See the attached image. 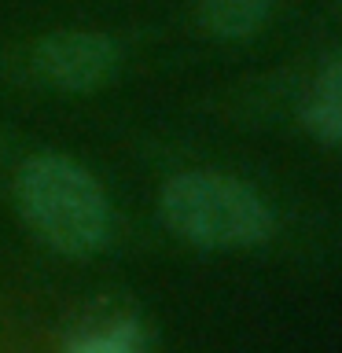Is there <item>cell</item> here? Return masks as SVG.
<instances>
[{"label": "cell", "instance_id": "cell-1", "mask_svg": "<svg viewBox=\"0 0 342 353\" xmlns=\"http://www.w3.org/2000/svg\"><path fill=\"white\" fill-rule=\"evenodd\" d=\"M15 203L30 232L52 250L85 258L110 236V206L96 176L63 154H33L15 176Z\"/></svg>", "mask_w": 342, "mask_h": 353}, {"label": "cell", "instance_id": "cell-2", "mask_svg": "<svg viewBox=\"0 0 342 353\" xmlns=\"http://www.w3.org/2000/svg\"><path fill=\"white\" fill-rule=\"evenodd\" d=\"M159 214L173 236L206 250L258 247L272 236L269 203L236 176L188 170L162 184Z\"/></svg>", "mask_w": 342, "mask_h": 353}, {"label": "cell", "instance_id": "cell-3", "mask_svg": "<svg viewBox=\"0 0 342 353\" xmlns=\"http://www.w3.org/2000/svg\"><path fill=\"white\" fill-rule=\"evenodd\" d=\"M33 70L63 92H92L118 70V44L96 30H59L37 41Z\"/></svg>", "mask_w": 342, "mask_h": 353}, {"label": "cell", "instance_id": "cell-4", "mask_svg": "<svg viewBox=\"0 0 342 353\" xmlns=\"http://www.w3.org/2000/svg\"><path fill=\"white\" fill-rule=\"evenodd\" d=\"M63 353H148V331L129 309L96 305L70 324Z\"/></svg>", "mask_w": 342, "mask_h": 353}, {"label": "cell", "instance_id": "cell-5", "mask_svg": "<svg viewBox=\"0 0 342 353\" xmlns=\"http://www.w3.org/2000/svg\"><path fill=\"white\" fill-rule=\"evenodd\" d=\"M302 125L331 148L342 143V52L331 55L309 85L302 99Z\"/></svg>", "mask_w": 342, "mask_h": 353}, {"label": "cell", "instance_id": "cell-6", "mask_svg": "<svg viewBox=\"0 0 342 353\" xmlns=\"http://www.w3.org/2000/svg\"><path fill=\"white\" fill-rule=\"evenodd\" d=\"M272 4L276 0H199L195 22L217 41H243L269 22Z\"/></svg>", "mask_w": 342, "mask_h": 353}]
</instances>
